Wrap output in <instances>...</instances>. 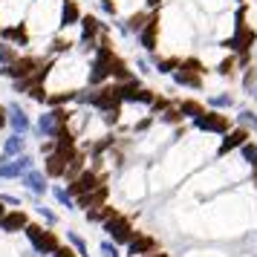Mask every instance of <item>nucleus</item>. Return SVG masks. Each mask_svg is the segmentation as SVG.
Instances as JSON below:
<instances>
[{"label": "nucleus", "mask_w": 257, "mask_h": 257, "mask_svg": "<svg viewBox=\"0 0 257 257\" xmlns=\"http://www.w3.org/2000/svg\"><path fill=\"white\" fill-rule=\"evenodd\" d=\"M3 214H6V205H3V202H0V217H3Z\"/></svg>", "instance_id": "53"}, {"label": "nucleus", "mask_w": 257, "mask_h": 257, "mask_svg": "<svg viewBox=\"0 0 257 257\" xmlns=\"http://www.w3.org/2000/svg\"><path fill=\"white\" fill-rule=\"evenodd\" d=\"M6 107H9V130L29 136V133H32V118H29V113L21 107V101H9Z\"/></svg>", "instance_id": "15"}, {"label": "nucleus", "mask_w": 257, "mask_h": 257, "mask_svg": "<svg viewBox=\"0 0 257 257\" xmlns=\"http://www.w3.org/2000/svg\"><path fill=\"white\" fill-rule=\"evenodd\" d=\"M98 9L107 15V18H118V6L116 0H98Z\"/></svg>", "instance_id": "43"}, {"label": "nucleus", "mask_w": 257, "mask_h": 257, "mask_svg": "<svg viewBox=\"0 0 257 257\" xmlns=\"http://www.w3.org/2000/svg\"><path fill=\"white\" fill-rule=\"evenodd\" d=\"M24 151H26V136H24V133H9L6 139L0 142V156H3V159L21 156Z\"/></svg>", "instance_id": "22"}, {"label": "nucleus", "mask_w": 257, "mask_h": 257, "mask_svg": "<svg viewBox=\"0 0 257 257\" xmlns=\"http://www.w3.org/2000/svg\"><path fill=\"white\" fill-rule=\"evenodd\" d=\"M179 64H182V55H159V58H153V72L171 78V72L179 70Z\"/></svg>", "instance_id": "27"}, {"label": "nucleus", "mask_w": 257, "mask_h": 257, "mask_svg": "<svg viewBox=\"0 0 257 257\" xmlns=\"http://www.w3.org/2000/svg\"><path fill=\"white\" fill-rule=\"evenodd\" d=\"M81 3L78 0H61V9H58V32H67V29H72V26H78V21H81Z\"/></svg>", "instance_id": "13"}, {"label": "nucleus", "mask_w": 257, "mask_h": 257, "mask_svg": "<svg viewBox=\"0 0 257 257\" xmlns=\"http://www.w3.org/2000/svg\"><path fill=\"white\" fill-rule=\"evenodd\" d=\"M176 107H179V113L185 116V121H194L197 116H202V113L208 110V107H205V101H199V98H194V95H191V98H179V101H176Z\"/></svg>", "instance_id": "23"}, {"label": "nucleus", "mask_w": 257, "mask_h": 257, "mask_svg": "<svg viewBox=\"0 0 257 257\" xmlns=\"http://www.w3.org/2000/svg\"><path fill=\"white\" fill-rule=\"evenodd\" d=\"M234 124L248 127L251 133H257V113L254 110H248V107H240V113H237V118H234Z\"/></svg>", "instance_id": "31"}, {"label": "nucleus", "mask_w": 257, "mask_h": 257, "mask_svg": "<svg viewBox=\"0 0 257 257\" xmlns=\"http://www.w3.org/2000/svg\"><path fill=\"white\" fill-rule=\"evenodd\" d=\"M67 162H70V156H64L61 151H52L44 156V174L49 176V179H64V171H67Z\"/></svg>", "instance_id": "18"}, {"label": "nucleus", "mask_w": 257, "mask_h": 257, "mask_svg": "<svg viewBox=\"0 0 257 257\" xmlns=\"http://www.w3.org/2000/svg\"><path fill=\"white\" fill-rule=\"evenodd\" d=\"M32 3H38V0H32Z\"/></svg>", "instance_id": "55"}, {"label": "nucleus", "mask_w": 257, "mask_h": 257, "mask_svg": "<svg viewBox=\"0 0 257 257\" xmlns=\"http://www.w3.org/2000/svg\"><path fill=\"white\" fill-rule=\"evenodd\" d=\"M47 95H49V87L47 84H35L26 90V98H32L35 104H47Z\"/></svg>", "instance_id": "37"}, {"label": "nucleus", "mask_w": 257, "mask_h": 257, "mask_svg": "<svg viewBox=\"0 0 257 257\" xmlns=\"http://www.w3.org/2000/svg\"><path fill=\"white\" fill-rule=\"evenodd\" d=\"M0 41H6V44H12V47H18V49H29V44H32L29 24H26V21L3 24L0 26Z\"/></svg>", "instance_id": "9"}, {"label": "nucleus", "mask_w": 257, "mask_h": 257, "mask_svg": "<svg viewBox=\"0 0 257 257\" xmlns=\"http://www.w3.org/2000/svg\"><path fill=\"white\" fill-rule=\"evenodd\" d=\"M67 243L75 248V254H78V257H93V254H90V245H87V240H84L78 231H67Z\"/></svg>", "instance_id": "33"}, {"label": "nucleus", "mask_w": 257, "mask_h": 257, "mask_svg": "<svg viewBox=\"0 0 257 257\" xmlns=\"http://www.w3.org/2000/svg\"><path fill=\"white\" fill-rule=\"evenodd\" d=\"M251 182H254V188H257V165L251 168Z\"/></svg>", "instance_id": "51"}, {"label": "nucleus", "mask_w": 257, "mask_h": 257, "mask_svg": "<svg viewBox=\"0 0 257 257\" xmlns=\"http://www.w3.org/2000/svg\"><path fill=\"white\" fill-rule=\"evenodd\" d=\"M101 32H110V26L98 18V15L93 12H84L81 21H78V52H93L95 49V41H98V35Z\"/></svg>", "instance_id": "2"}, {"label": "nucleus", "mask_w": 257, "mask_h": 257, "mask_svg": "<svg viewBox=\"0 0 257 257\" xmlns=\"http://www.w3.org/2000/svg\"><path fill=\"white\" fill-rule=\"evenodd\" d=\"M133 78H139L136 72L130 70V64L124 55H118V52H113L110 55V81H133Z\"/></svg>", "instance_id": "19"}, {"label": "nucleus", "mask_w": 257, "mask_h": 257, "mask_svg": "<svg viewBox=\"0 0 257 257\" xmlns=\"http://www.w3.org/2000/svg\"><path fill=\"white\" fill-rule=\"evenodd\" d=\"M49 194L55 197V202H58L61 208H67V211H75V199L70 197V191H67L64 185H52V188H49Z\"/></svg>", "instance_id": "30"}, {"label": "nucleus", "mask_w": 257, "mask_h": 257, "mask_svg": "<svg viewBox=\"0 0 257 257\" xmlns=\"http://www.w3.org/2000/svg\"><path fill=\"white\" fill-rule=\"evenodd\" d=\"M162 3H165V0H145L142 6H145L148 12H153V9H162Z\"/></svg>", "instance_id": "48"}, {"label": "nucleus", "mask_w": 257, "mask_h": 257, "mask_svg": "<svg viewBox=\"0 0 257 257\" xmlns=\"http://www.w3.org/2000/svg\"><path fill=\"white\" fill-rule=\"evenodd\" d=\"M136 41H139V47L145 49L148 55H156V52H159V41H162V9H153V12L148 15V24L139 29Z\"/></svg>", "instance_id": "5"}, {"label": "nucleus", "mask_w": 257, "mask_h": 257, "mask_svg": "<svg viewBox=\"0 0 257 257\" xmlns=\"http://www.w3.org/2000/svg\"><path fill=\"white\" fill-rule=\"evenodd\" d=\"M248 95H251V98H254V101H257V87H254V90H251V93H248Z\"/></svg>", "instance_id": "52"}, {"label": "nucleus", "mask_w": 257, "mask_h": 257, "mask_svg": "<svg viewBox=\"0 0 257 257\" xmlns=\"http://www.w3.org/2000/svg\"><path fill=\"white\" fill-rule=\"evenodd\" d=\"M153 124H156V116H153V113H148V116H142L139 121H136V124H133V133H136V136H139V133H145V130H151Z\"/></svg>", "instance_id": "42"}, {"label": "nucleus", "mask_w": 257, "mask_h": 257, "mask_svg": "<svg viewBox=\"0 0 257 257\" xmlns=\"http://www.w3.org/2000/svg\"><path fill=\"white\" fill-rule=\"evenodd\" d=\"M116 145H118L116 133H104V136H98L93 145H87V151H90V156H104V153H110Z\"/></svg>", "instance_id": "26"}, {"label": "nucleus", "mask_w": 257, "mask_h": 257, "mask_svg": "<svg viewBox=\"0 0 257 257\" xmlns=\"http://www.w3.org/2000/svg\"><path fill=\"white\" fill-rule=\"evenodd\" d=\"M98 254H101V257H121V254H118V245L113 243L110 237H104V240L98 243Z\"/></svg>", "instance_id": "41"}, {"label": "nucleus", "mask_w": 257, "mask_h": 257, "mask_svg": "<svg viewBox=\"0 0 257 257\" xmlns=\"http://www.w3.org/2000/svg\"><path fill=\"white\" fill-rule=\"evenodd\" d=\"M182 67H188V70H194V72H199V75H211V67L205 64V61L199 58V55H185L182 58Z\"/></svg>", "instance_id": "34"}, {"label": "nucleus", "mask_w": 257, "mask_h": 257, "mask_svg": "<svg viewBox=\"0 0 257 257\" xmlns=\"http://www.w3.org/2000/svg\"><path fill=\"white\" fill-rule=\"evenodd\" d=\"M26 222H29V211L21 205V208H6V214L0 217V231L6 234H24Z\"/></svg>", "instance_id": "12"}, {"label": "nucleus", "mask_w": 257, "mask_h": 257, "mask_svg": "<svg viewBox=\"0 0 257 257\" xmlns=\"http://www.w3.org/2000/svg\"><path fill=\"white\" fill-rule=\"evenodd\" d=\"M75 47H78L75 38H70L67 32H55L52 41H49V47H47V55L49 58H61V55H70Z\"/></svg>", "instance_id": "20"}, {"label": "nucleus", "mask_w": 257, "mask_h": 257, "mask_svg": "<svg viewBox=\"0 0 257 257\" xmlns=\"http://www.w3.org/2000/svg\"><path fill=\"white\" fill-rule=\"evenodd\" d=\"M136 72H139V75H151L153 64H151V61H145V58H136Z\"/></svg>", "instance_id": "46"}, {"label": "nucleus", "mask_w": 257, "mask_h": 257, "mask_svg": "<svg viewBox=\"0 0 257 257\" xmlns=\"http://www.w3.org/2000/svg\"><path fill=\"white\" fill-rule=\"evenodd\" d=\"M47 55H32V52H21L12 64H6V67H0V78H6V81H21L26 75H32V72L44 64Z\"/></svg>", "instance_id": "4"}, {"label": "nucleus", "mask_w": 257, "mask_h": 257, "mask_svg": "<svg viewBox=\"0 0 257 257\" xmlns=\"http://www.w3.org/2000/svg\"><path fill=\"white\" fill-rule=\"evenodd\" d=\"M191 127L199 130V133H208V136H222V133H228L234 127V118L225 116L222 110H211L208 107L202 116H197L191 121Z\"/></svg>", "instance_id": "3"}, {"label": "nucleus", "mask_w": 257, "mask_h": 257, "mask_svg": "<svg viewBox=\"0 0 257 257\" xmlns=\"http://www.w3.org/2000/svg\"><path fill=\"white\" fill-rule=\"evenodd\" d=\"M240 156H243L245 165H251V168H254V165H257V142L254 139L245 142L243 148H240Z\"/></svg>", "instance_id": "38"}, {"label": "nucleus", "mask_w": 257, "mask_h": 257, "mask_svg": "<svg viewBox=\"0 0 257 257\" xmlns=\"http://www.w3.org/2000/svg\"><path fill=\"white\" fill-rule=\"evenodd\" d=\"M101 231H104L107 237H110V240L118 245V248H121V245H127L130 240L136 237L133 220H130V217H124L121 211H116V214H113V217H110L107 222H101Z\"/></svg>", "instance_id": "7"}, {"label": "nucleus", "mask_w": 257, "mask_h": 257, "mask_svg": "<svg viewBox=\"0 0 257 257\" xmlns=\"http://www.w3.org/2000/svg\"><path fill=\"white\" fill-rule=\"evenodd\" d=\"M101 121H104L107 127H121V107L104 110V113H101Z\"/></svg>", "instance_id": "40"}, {"label": "nucleus", "mask_w": 257, "mask_h": 257, "mask_svg": "<svg viewBox=\"0 0 257 257\" xmlns=\"http://www.w3.org/2000/svg\"><path fill=\"white\" fill-rule=\"evenodd\" d=\"M171 104H174V101H171V95L156 93V95H153V101H151V107H148V113H153V116H159V113H162V110H168Z\"/></svg>", "instance_id": "35"}, {"label": "nucleus", "mask_w": 257, "mask_h": 257, "mask_svg": "<svg viewBox=\"0 0 257 257\" xmlns=\"http://www.w3.org/2000/svg\"><path fill=\"white\" fill-rule=\"evenodd\" d=\"M124 248H127L124 257H145V254H151V251H156L159 243H156V237H151L148 231H136V237H133Z\"/></svg>", "instance_id": "16"}, {"label": "nucleus", "mask_w": 257, "mask_h": 257, "mask_svg": "<svg viewBox=\"0 0 257 257\" xmlns=\"http://www.w3.org/2000/svg\"><path fill=\"white\" fill-rule=\"evenodd\" d=\"M29 168H35V156L29 151H24L21 156H12V159L0 156V179H21Z\"/></svg>", "instance_id": "8"}, {"label": "nucleus", "mask_w": 257, "mask_h": 257, "mask_svg": "<svg viewBox=\"0 0 257 257\" xmlns=\"http://www.w3.org/2000/svg\"><path fill=\"white\" fill-rule=\"evenodd\" d=\"M171 81H174L176 87L194 90V93H202V90H205V75H199V72L188 70V67H182V64H179V70L171 72Z\"/></svg>", "instance_id": "14"}, {"label": "nucleus", "mask_w": 257, "mask_h": 257, "mask_svg": "<svg viewBox=\"0 0 257 257\" xmlns=\"http://www.w3.org/2000/svg\"><path fill=\"white\" fill-rule=\"evenodd\" d=\"M55 130H58L55 113L47 107V110H44V113L35 118V121H32V133H35V136H41V139H52V136H55Z\"/></svg>", "instance_id": "21"}, {"label": "nucleus", "mask_w": 257, "mask_h": 257, "mask_svg": "<svg viewBox=\"0 0 257 257\" xmlns=\"http://www.w3.org/2000/svg\"><path fill=\"white\" fill-rule=\"evenodd\" d=\"M156 121H159V124H168V127H179V124L185 121V116L179 113V107L176 104H171L168 110H162V113L156 116Z\"/></svg>", "instance_id": "28"}, {"label": "nucleus", "mask_w": 257, "mask_h": 257, "mask_svg": "<svg viewBox=\"0 0 257 257\" xmlns=\"http://www.w3.org/2000/svg\"><path fill=\"white\" fill-rule=\"evenodd\" d=\"M3 130H9V107L0 104V133Z\"/></svg>", "instance_id": "47"}, {"label": "nucleus", "mask_w": 257, "mask_h": 257, "mask_svg": "<svg viewBox=\"0 0 257 257\" xmlns=\"http://www.w3.org/2000/svg\"><path fill=\"white\" fill-rule=\"evenodd\" d=\"M21 55V49L12 47V44H6V41H0V67H6V64H12L15 58Z\"/></svg>", "instance_id": "36"}, {"label": "nucleus", "mask_w": 257, "mask_h": 257, "mask_svg": "<svg viewBox=\"0 0 257 257\" xmlns=\"http://www.w3.org/2000/svg\"><path fill=\"white\" fill-rule=\"evenodd\" d=\"M116 211L118 208H113L110 202H104V205H98V208H87V211H84V220L90 222V225H101V222H107Z\"/></svg>", "instance_id": "25"}, {"label": "nucleus", "mask_w": 257, "mask_h": 257, "mask_svg": "<svg viewBox=\"0 0 257 257\" xmlns=\"http://www.w3.org/2000/svg\"><path fill=\"white\" fill-rule=\"evenodd\" d=\"M35 214H38L44 222H47V225H58V214H55L52 208H47L44 202H35Z\"/></svg>", "instance_id": "39"}, {"label": "nucleus", "mask_w": 257, "mask_h": 257, "mask_svg": "<svg viewBox=\"0 0 257 257\" xmlns=\"http://www.w3.org/2000/svg\"><path fill=\"white\" fill-rule=\"evenodd\" d=\"M214 72L225 78V81H237L240 78V67H237V58H234V52H225V58L214 67Z\"/></svg>", "instance_id": "24"}, {"label": "nucleus", "mask_w": 257, "mask_h": 257, "mask_svg": "<svg viewBox=\"0 0 257 257\" xmlns=\"http://www.w3.org/2000/svg\"><path fill=\"white\" fill-rule=\"evenodd\" d=\"M240 87H243V93H251L257 87V64H251V67H245L243 72H240Z\"/></svg>", "instance_id": "32"}, {"label": "nucleus", "mask_w": 257, "mask_h": 257, "mask_svg": "<svg viewBox=\"0 0 257 257\" xmlns=\"http://www.w3.org/2000/svg\"><path fill=\"white\" fill-rule=\"evenodd\" d=\"M145 257H171L168 251H162V248H156V251H151V254H145Z\"/></svg>", "instance_id": "50"}, {"label": "nucleus", "mask_w": 257, "mask_h": 257, "mask_svg": "<svg viewBox=\"0 0 257 257\" xmlns=\"http://www.w3.org/2000/svg\"><path fill=\"white\" fill-rule=\"evenodd\" d=\"M24 237L29 240V245H32V251L41 257H52V251L61 245L58 234L52 231V225H41V222H26L24 228Z\"/></svg>", "instance_id": "1"}, {"label": "nucleus", "mask_w": 257, "mask_h": 257, "mask_svg": "<svg viewBox=\"0 0 257 257\" xmlns=\"http://www.w3.org/2000/svg\"><path fill=\"white\" fill-rule=\"evenodd\" d=\"M107 179H110V174H107V171H95V168H90V165H87L81 174L75 176L72 182H67L64 188H67V191H70V197L75 199V197H81V194L95 191L98 185H104Z\"/></svg>", "instance_id": "6"}, {"label": "nucleus", "mask_w": 257, "mask_h": 257, "mask_svg": "<svg viewBox=\"0 0 257 257\" xmlns=\"http://www.w3.org/2000/svg\"><path fill=\"white\" fill-rule=\"evenodd\" d=\"M52 257H78V254H75V248H72L70 243H67V245L61 243L58 248H55V251H52Z\"/></svg>", "instance_id": "45"}, {"label": "nucleus", "mask_w": 257, "mask_h": 257, "mask_svg": "<svg viewBox=\"0 0 257 257\" xmlns=\"http://www.w3.org/2000/svg\"><path fill=\"white\" fill-rule=\"evenodd\" d=\"M55 151V139H47V142H41V153L47 156V153H52Z\"/></svg>", "instance_id": "49"}, {"label": "nucleus", "mask_w": 257, "mask_h": 257, "mask_svg": "<svg viewBox=\"0 0 257 257\" xmlns=\"http://www.w3.org/2000/svg\"><path fill=\"white\" fill-rule=\"evenodd\" d=\"M21 185L32 194V197H47L49 194V176L41 171V168H29L24 176H21Z\"/></svg>", "instance_id": "11"}, {"label": "nucleus", "mask_w": 257, "mask_h": 257, "mask_svg": "<svg viewBox=\"0 0 257 257\" xmlns=\"http://www.w3.org/2000/svg\"><path fill=\"white\" fill-rule=\"evenodd\" d=\"M234 3H248V0H234Z\"/></svg>", "instance_id": "54"}, {"label": "nucleus", "mask_w": 257, "mask_h": 257, "mask_svg": "<svg viewBox=\"0 0 257 257\" xmlns=\"http://www.w3.org/2000/svg\"><path fill=\"white\" fill-rule=\"evenodd\" d=\"M234 104H237V101H234L231 93H214V95H208V101H205V107H211V110H231Z\"/></svg>", "instance_id": "29"}, {"label": "nucleus", "mask_w": 257, "mask_h": 257, "mask_svg": "<svg viewBox=\"0 0 257 257\" xmlns=\"http://www.w3.org/2000/svg\"><path fill=\"white\" fill-rule=\"evenodd\" d=\"M107 199H110V185H98L95 191L90 194H81V197H75V211H87V208H98V205H104Z\"/></svg>", "instance_id": "17"}, {"label": "nucleus", "mask_w": 257, "mask_h": 257, "mask_svg": "<svg viewBox=\"0 0 257 257\" xmlns=\"http://www.w3.org/2000/svg\"><path fill=\"white\" fill-rule=\"evenodd\" d=\"M220 139H222V142H220V148H217V159H225L228 153L240 151L245 142L251 139V130H248V127H240V124H234L228 133H222Z\"/></svg>", "instance_id": "10"}, {"label": "nucleus", "mask_w": 257, "mask_h": 257, "mask_svg": "<svg viewBox=\"0 0 257 257\" xmlns=\"http://www.w3.org/2000/svg\"><path fill=\"white\" fill-rule=\"evenodd\" d=\"M0 202H3V205H12V208H21V205H24V199L15 197V194H0Z\"/></svg>", "instance_id": "44"}]
</instances>
